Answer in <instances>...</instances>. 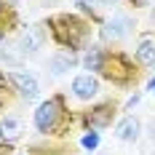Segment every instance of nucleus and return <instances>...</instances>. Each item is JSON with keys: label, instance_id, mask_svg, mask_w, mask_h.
I'll return each instance as SVG.
<instances>
[{"label": "nucleus", "instance_id": "1", "mask_svg": "<svg viewBox=\"0 0 155 155\" xmlns=\"http://www.w3.org/2000/svg\"><path fill=\"white\" fill-rule=\"evenodd\" d=\"M46 27L51 30V38L62 48H70V54L88 46L91 24L78 14H54V16H48Z\"/></svg>", "mask_w": 155, "mask_h": 155}, {"label": "nucleus", "instance_id": "2", "mask_svg": "<svg viewBox=\"0 0 155 155\" xmlns=\"http://www.w3.org/2000/svg\"><path fill=\"white\" fill-rule=\"evenodd\" d=\"M64 123H67V107H64V96L56 94L46 102H40V107L35 110V128L40 134H56L62 131Z\"/></svg>", "mask_w": 155, "mask_h": 155}, {"label": "nucleus", "instance_id": "3", "mask_svg": "<svg viewBox=\"0 0 155 155\" xmlns=\"http://www.w3.org/2000/svg\"><path fill=\"white\" fill-rule=\"evenodd\" d=\"M99 75L115 83V86H128L137 80V70H134V62L120 54V51H104V59H102V67H99Z\"/></svg>", "mask_w": 155, "mask_h": 155}, {"label": "nucleus", "instance_id": "4", "mask_svg": "<svg viewBox=\"0 0 155 155\" xmlns=\"http://www.w3.org/2000/svg\"><path fill=\"white\" fill-rule=\"evenodd\" d=\"M115 102H99V104H94L91 110H86L83 112V126L88 128V131H96V128H107L112 123V118H115Z\"/></svg>", "mask_w": 155, "mask_h": 155}, {"label": "nucleus", "instance_id": "5", "mask_svg": "<svg viewBox=\"0 0 155 155\" xmlns=\"http://www.w3.org/2000/svg\"><path fill=\"white\" fill-rule=\"evenodd\" d=\"M131 30H134V21L128 16L118 14V16H112V19H107L102 24V40L104 43H118V40H123L126 35H131Z\"/></svg>", "mask_w": 155, "mask_h": 155}, {"label": "nucleus", "instance_id": "6", "mask_svg": "<svg viewBox=\"0 0 155 155\" xmlns=\"http://www.w3.org/2000/svg\"><path fill=\"white\" fill-rule=\"evenodd\" d=\"M43 40H46V30H43V24H32L27 30L19 35V51L21 54H38L40 48H43Z\"/></svg>", "mask_w": 155, "mask_h": 155}, {"label": "nucleus", "instance_id": "7", "mask_svg": "<svg viewBox=\"0 0 155 155\" xmlns=\"http://www.w3.org/2000/svg\"><path fill=\"white\" fill-rule=\"evenodd\" d=\"M8 80H11V86H14L24 99H35L38 91H40L35 75H30V72H19V70H14V72H8Z\"/></svg>", "mask_w": 155, "mask_h": 155}, {"label": "nucleus", "instance_id": "8", "mask_svg": "<svg viewBox=\"0 0 155 155\" xmlns=\"http://www.w3.org/2000/svg\"><path fill=\"white\" fill-rule=\"evenodd\" d=\"M99 94V80L91 75V72H86V75H78L72 80V96L75 99H83V102H88Z\"/></svg>", "mask_w": 155, "mask_h": 155}, {"label": "nucleus", "instance_id": "9", "mask_svg": "<svg viewBox=\"0 0 155 155\" xmlns=\"http://www.w3.org/2000/svg\"><path fill=\"white\" fill-rule=\"evenodd\" d=\"M139 131H142V123L134 118V115L123 118V120L118 123V128H115V134H118L120 142H137L139 139Z\"/></svg>", "mask_w": 155, "mask_h": 155}, {"label": "nucleus", "instance_id": "10", "mask_svg": "<svg viewBox=\"0 0 155 155\" xmlns=\"http://www.w3.org/2000/svg\"><path fill=\"white\" fill-rule=\"evenodd\" d=\"M19 137H21V120H19L16 115H5V118L0 120V139L14 144Z\"/></svg>", "mask_w": 155, "mask_h": 155}, {"label": "nucleus", "instance_id": "11", "mask_svg": "<svg viewBox=\"0 0 155 155\" xmlns=\"http://www.w3.org/2000/svg\"><path fill=\"white\" fill-rule=\"evenodd\" d=\"M72 64H75V56H72V54H56V56H51L48 70H51L54 75H64L67 70H72Z\"/></svg>", "mask_w": 155, "mask_h": 155}, {"label": "nucleus", "instance_id": "12", "mask_svg": "<svg viewBox=\"0 0 155 155\" xmlns=\"http://www.w3.org/2000/svg\"><path fill=\"white\" fill-rule=\"evenodd\" d=\"M137 62H139V64H144V67L155 64V40L144 38V40L139 43V48H137Z\"/></svg>", "mask_w": 155, "mask_h": 155}, {"label": "nucleus", "instance_id": "13", "mask_svg": "<svg viewBox=\"0 0 155 155\" xmlns=\"http://www.w3.org/2000/svg\"><path fill=\"white\" fill-rule=\"evenodd\" d=\"M102 59H104V48L102 46H91L88 51H86V56H83V67L91 70V72H99Z\"/></svg>", "mask_w": 155, "mask_h": 155}, {"label": "nucleus", "instance_id": "14", "mask_svg": "<svg viewBox=\"0 0 155 155\" xmlns=\"http://www.w3.org/2000/svg\"><path fill=\"white\" fill-rule=\"evenodd\" d=\"M72 3H75L83 14H88L94 21H102V19H99V11H96V0H72Z\"/></svg>", "mask_w": 155, "mask_h": 155}, {"label": "nucleus", "instance_id": "15", "mask_svg": "<svg viewBox=\"0 0 155 155\" xmlns=\"http://www.w3.org/2000/svg\"><path fill=\"white\" fill-rule=\"evenodd\" d=\"M80 144H83L86 150H96V147H99V134H94V131H88V134H83V139H80Z\"/></svg>", "mask_w": 155, "mask_h": 155}, {"label": "nucleus", "instance_id": "16", "mask_svg": "<svg viewBox=\"0 0 155 155\" xmlns=\"http://www.w3.org/2000/svg\"><path fill=\"white\" fill-rule=\"evenodd\" d=\"M0 59H3V62H8V64H19V62H21V56L14 54L11 48H0Z\"/></svg>", "mask_w": 155, "mask_h": 155}, {"label": "nucleus", "instance_id": "17", "mask_svg": "<svg viewBox=\"0 0 155 155\" xmlns=\"http://www.w3.org/2000/svg\"><path fill=\"white\" fill-rule=\"evenodd\" d=\"M14 153V144H11V142H3L0 139V155H11Z\"/></svg>", "mask_w": 155, "mask_h": 155}, {"label": "nucleus", "instance_id": "18", "mask_svg": "<svg viewBox=\"0 0 155 155\" xmlns=\"http://www.w3.org/2000/svg\"><path fill=\"white\" fill-rule=\"evenodd\" d=\"M139 99H142V94H134V96H131V99L126 102V110H134L137 104H139Z\"/></svg>", "mask_w": 155, "mask_h": 155}, {"label": "nucleus", "instance_id": "19", "mask_svg": "<svg viewBox=\"0 0 155 155\" xmlns=\"http://www.w3.org/2000/svg\"><path fill=\"white\" fill-rule=\"evenodd\" d=\"M128 3H131L134 8H144V5H150L153 0H128Z\"/></svg>", "mask_w": 155, "mask_h": 155}, {"label": "nucleus", "instance_id": "20", "mask_svg": "<svg viewBox=\"0 0 155 155\" xmlns=\"http://www.w3.org/2000/svg\"><path fill=\"white\" fill-rule=\"evenodd\" d=\"M150 137H153V139H155V120H153V123H150Z\"/></svg>", "mask_w": 155, "mask_h": 155}, {"label": "nucleus", "instance_id": "21", "mask_svg": "<svg viewBox=\"0 0 155 155\" xmlns=\"http://www.w3.org/2000/svg\"><path fill=\"white\" fill-rule=\"evenodd\" d=\"M96 3H102V5H112L115 0H96Z\"/></svg>", "mask_w": 155, "mask_h": 155}, {"label": "nucleus", "instance_id": "22", "mask_svg": "<svg viewBox=\"0 0 155 155\" xmlns=\"http://www.w3.org/2000/svg\"><path fill=\"white\" fill-rule=\"evenodd\" d=\"M147 88H150V91H155V78L150 80V86H147Z\"/></svg>", "mask_w": 155, "mask_h": 155}, {"label": "nucleus", "instance_id": "23", "mask_svg": "<svg viewBox=\"0 0 155 155\" xmlns=\"http://www.w3.org/2000/svg\"><path fill=\"white\" fill-rule=\"evenodd\" d=\"M16 3H19V0H8V5H16Z\"/></svg>", "mask_w": 155, "mask_h": 155}, {"label": "nucleus", "instance_id": "24", "mask_svg": "<svg viewBox=\"0 0 155 155\" xmlns=\"http://www.w3.org/2000/svg\"><path fill=\"white\" fill-rule=\"evenodd\" d=\"M153 21H155V8H153Z\"/></svg>", "mask_w": 155, "mask_h": 155}, {"label": "nucleus", "instance_id": "25", "mask_svg": "<svg viewBox=\"0 0 155 155\" xmlns=\"http://www.w3.org/2000/svg\"><path fill=\"white\" fill-rule=\"evenodd\" d=\"M3 35H5V32H0V40H3Z\"/></svg>", "mask_w": 155, "mask_h": 155}, {"label": "nucleus", "instance_id": "26", "mask_svg": "<svg viewBox=\"0 0 155 155\" xmlns=\"http://www.w3.org/2000/svg\"><path fill=\"white\" fill-rule=\"evenodd\" d=\"M0 110H3V99H0Z\"/></svg>", "mask_w": 155, "mask_h": 155}, {"label": "nucleus", "instance_id": "27", "mask_svg": "<svg viewBox=\"0 0 155 155\" xmlns=\"http://www.w3.org/2000/svg\"><path fill=\"white\" fill-rule=\"evenodd\" d=\"M107 155H112V153H107Z\"/></svg>", "mask_w": 155, "mask_h": 155}, {"label": "nucleus", "instance_id": "28", "mask_svg": "<svg viewBox=\"0 0 155 155\" xmlns=\"http://www.w3.org/2000/svg\"><path fill=\"white\" fill-rule=\"evenodd\" d=\"M153 155H155V150H153Z\"/></svg>", "mask_w": 155, "mask_h": 155}]
</instances>
